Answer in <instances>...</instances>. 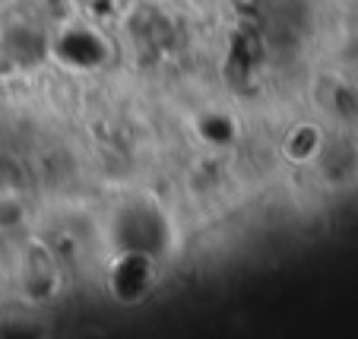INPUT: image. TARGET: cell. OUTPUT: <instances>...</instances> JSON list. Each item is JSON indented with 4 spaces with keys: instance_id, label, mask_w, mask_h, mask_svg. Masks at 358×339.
<instances>
[{
    "instance_id": "6da1fadb",
    "label": "cell",
    "mask_w": 358,
    "mask_h": 339,
    "mask_svg": "<svg viewBox=\"0 0 358 339\" xmlns=\"http://www.w3.org/2000/svg\"><path fill=\"white\" fill-rule=\"evenodd\" d=\"M111 231H115V245L121 247V254L156 257L169 245V225H165L162 212L149 203H134L117 210Z\"/></svg>"
},
{
    "instance_id": "7a4b0ae2",
    "label": "cell",
    "mask_w": 358,
    "mask_h": 339,
    "mask_svg": "<svg viewBox=\"0 0 358 339\" xmlns=\"http://www.w3.org/2000/svg\"><path fill=\"white\" fill-rule=\"evenodd\" d=\"M111 285L121 301H136L146 295L152 285V257L146 254H121L115 273H111Z\"/></svg>"
},
{
    "instance_id": "3957f363",
    "label": "cell",
    "mask_w": 358,
    "mask_h": 339,
    "mask_svg": "<svg viewBox=\"0 0 358 339\" xmlns=\"http://www.w3.org/2000/svg\"><path fill=\"white\" fill-rule=\"evenodd\" d=\"M55 55L70 67H95L105 57V41L89 29H67L61 38L55 41Z\"/></svg>"
},
{
    "instance_id": "277c9868",
    "label": "cell",
    "mask_w": 358,
    "mask_h": 339,
    "mask_svg": "<svg viewBox=\"0 0 358 339\" xmlns=\"http://www.w3.org/2000/svg\"><path fill=\"white\" fill-rule=\"evenodd\" d=\"M45 48H48V41L38 29L13 26L7 35H3V55L13 57L20 67H26V64H38L41 57H45Z\"/></svg>"
},
{
    "instance_id": "5b68a950",
    "label": "cell",
    "mask_w": 358,
    "mask_h": 339,
    "mask_svg": "<svg viewBox=\"0 0 358 339\" xmlns=\"http://www.w3.org/2000/svg\"><path fill=\"white\" fill-rule=\"evenodd\" d=\"M282 150L292 162H308V159H314L320 152V130L301 124V127H295L289 136H285Z\"/></svg>"
},
{
    "instance_id": "8992f818",
    "label": "cell",
    "mask_w": 358,
    "mask_h": 339,
    "mask_svg": "<svg viewBox=\"0 0 358 339\" xmlns=\"http://www.w3.org/2000/svg\"><path fill=\"white\" fill-rule=\"evenodd\" d=\"M26 222V203L20 194H0V231H13Z\"/></svg>"
},
{
    "instance_id": "52a82bcc",
    "label": "cell",
    "mask_w": 358,
    "mask_h": 339,
    "mask_svg": "<svg viewBox=\"0 0 358 339\" xmlns=\"http://www.w3.org/2000/svg\"><path fill=\"white\" fill-rule=\"evenodd\" d=\"M55 292H57V273H55V270L29 273V276H26V295L35 301V305L48 301Z\"/></svg>"
},
{
    "instance_id": "ba28073f",
    "label": "cell",
    "mask_w": 358,
    "mask_h": 339,
    "mask_svg": "<svg viewBox=\"0 0 358 339\" xmlns=\"http://www.w3.org/2000/svg\"><path fill=\"white\" fill-rule=\"evenodd\" d=\"M26 187V175H22L20 162L7 152H0V194H20Z\"/></svg>"
},
{
    "instance_id": "9c48e42d",
    "label": "cell",
    "mask_w": 358,
    "mask_h": 339,
    "mask_svg": "<svg viewBox=\"0 0 358 339\" xmlns=\"http://www.w3.org/2000/svg\"><path fill=\"white\" fill-rule=\"evenodd\" d=\"M200 134L206 136V140H213V143H225V140H231L235 127H231L229 117L210 115V117H203V121H200Z\"/></svg>"
}]
</instances>
